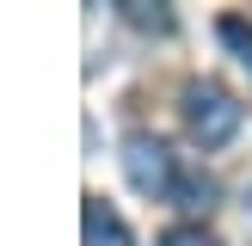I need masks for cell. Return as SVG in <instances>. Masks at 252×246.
<instances>
[{"instance_id":"cell-2","label":"cell","mask_w":252,"mask_h":246,"mask_svg":"<svg viewBox=\"0 0 252 246\" xmlns=\"http://www.w3.org/2000/svg\"><path fill=\"white\" fill-rule=\"evenodd\" d=\"M123 179H129L142 197H172L185 172H179V160H172V148L160 142V135L129 129L123 135Z\"/></svg>"},{"instance_id":"cell-4","label":"cell","mask_w":252,"mask_h":246,"mask_svg":"<svg viewBox=\"0 0 252 246\" xmlns=\"http://www.w3.org/2000/svg\"><path fill=\"white\" fill-rule=\"evenodd\" d=\"M172 203H179V209H209V203H216V179H203V172H185L179 191H172Z\"/></svg>"},{"instance_id":"cell-1","label":"cell","mask_w":252,"mask_h":246,"mask_svg":"<svg viewBox=\"0 0 252 246\" xmlns=\"http://www.w3.org/2000/svg\"><path fill=\"white\" fill-rule=\"evenodd\" d=\"M246 123V105L228 92L221 80H191L185 86V129L197 148H228Z\"/></svg>"},{"instance_id":"cell-3","label":"cell","mask_w":252,"mask_h":246,"mask_svg":"<svg viewBox=\"0 0 252 246\" xmlns=\"http://www.w3.org/2000/svg\"><path fill=\"white\" fill-rule=\"evenodd\" d=\"M80 228H86V246H135V240H129V228H123V215L105 203V197H86Z\"/></svg>"},{"instance_id":"cell-7","label":"cell","mask_w":252,"mask_h":246,"mask_svg":"<svg viewBox=\"0 0 252 246\" xmlns=\"http://www.w3.org/2000/svg\"><path fill=\"white\" fill-rule=\"evenodd\" d=\"M160 246H221L209 228H197V221H179V228H166L160 234Z\"/></svg>"},{"instance_id":"cell-5","label":"cell","mask_w":252,"mask_h":246,"mask_svg":"<svg viewBox=\"0 0 252 246\" xmlns=\"http://www.w3.org/2000/svg\"><path fill=\"white\" fill-rule=\"evenodd\" d=\"M216 37H221V43H228L234 56H240L246 68H252V25L240 19V12H228V19H216Z\"/></svg>"},{"instance_id":"cell-6","label":"cell","mask_w":252,"mask_h":246,"mask_svg":"<svg viewBox=\"0 0 252 246\" xmlns=\"http://www.w3.org/2000/svg\"><path fill=\"white\" fill-rule=\"evenodd\" d=\"M123 19H129V25H142V31H172V12L148 6V0H123Z\"/></svg>"}]
</instances>
